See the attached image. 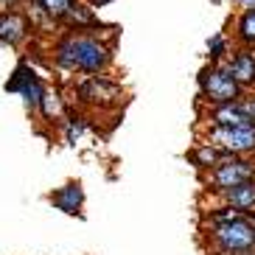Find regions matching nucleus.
<instances>
[{
  "label": "nucleus",
  "instance_id": "nucleus-1",
  "mask_svg": "<svg viewBox=\"0 0 255 255\" xmlns=\"http://www.w3.org/2000/svg\"><path fill=\"white\" fill-rule=\"evenodd\" d=\"M53 65L62 73L101 76L113 65V45L87 31H65L53 42Z\"/></svg>",
  "mask_w": 255,
  "mask_h": 255
},
{
  "label": "nucleus",
  "instance_id": "nucleus-2",
  "mask_svg": "<svg viewBox=\"0 0 255 255\" xmlns=\"http://www.w3.org/2000/svg\"><path fill=\"white\" fill-rule=\"evenodd\" d=\"M208 239L216 255H247L255 253V219L236 208L222 205L208 216Z\"/></svg>",
  "mask_w": 255,
  "mask_h": 255
},
{
  "label": "nucleus",
  "instance_id": "nucleus-3",
  "mask_svg": "<svg viewBox=\"0 0 255 255\" xmlns=\"http://www.w3.org/2000/svg\"><path fill=\"white\" fill-rule=\"evenodd\" d=\"M196 84H199V98L210 107L236 104V101L244 98V90H241V84L233 79L227 62H222V65H210L208 62V65L199 70Z\"/></svg>",
  "mask_w": 255,
  "mask_h": 255
},
{
  "label": "nucleus",
  "instance_id": "nucleus-4",
  "mask_svg": "<svg viewBox=\"0 0 255 255\" xmlns=\"http://www.w3.org/2000/svg\"><path fill=\"white\" fill-rule=\"evenodd\" d=\"M124 87L118 82H113L107 73L101 76H82L76 82V101L93 110H115L124 104Z\"/></svg>",
  "mask_w": 255,
  "mask_h": 255
},
{
  "label": "nucleus",
  "instance_id": "nucleus-5",
  "mask_svg": "<svg viewBox=\"0 0 255 255\" xmlns=\"http://www.w3.org/2000/svg\"><path fill=\"white\" fill-rule=\"evenodd\" d=\"M250 180H255V157H230L227 154L213 171L205 174V185L210 191H216V194L241 185V182H250Z\"/></svg>",
  "mask_w": 255,
  "mask_h": 255
},
{
  "label": "nucleus",
  "instance_id": "nucleus-6",
  "mask_svg": "<svg viewBox=\"0 0 255 255\" xmlns=\"http://www.w3.org/2000/svg\"><path fill=\"white\" fill-rule=\"evenodd\" d=\"M202 140L216 146L222 154H230V157H255V127H244V129L208 127Z\"/></svg>",
  "mask_w": 255,
  "mask_h": 255
},
{
  "label": "nucleus",
  "instance_id": "nucleus-7",
  "mask_svg": "<svg viewBox=\"0 0 255 255\" xmlns=\"http://www.w3.org/2000/svg\"><path fill=\"white\" fill-rule=\"evenodd\" d=\"M6 90L8 93H17V96L23 98V107L28 113H39V104H42V98H45V82L34 73L28 62H20L11 73V79L6 82Z\"/></svg>",
  "mask_w": 255,
  "mask_h": 255
},
{
  "label": "nucleus",
  "instance_id": "nucleus-8",
  "mask_svg": "<svg viewBox=\"0 0 255 255\" xmlns=\"http://www.w3.org/2000/svg\"><path fill=\"white\" fill-rule=\"evenodd\" d=\"M34 23L28 20V14L17 11V8H3L0 11V45L20 48L28 39Z\"/></svg>",
  "mask_w": 255,
  "mask_h": 255
},
{
  "label": "nucleus",
  "instance_id": "nucleus-9",
  "mask_svg": "<svg viewBox=\"0 0 255 255\" xmlns=\"http://www.w3.org/2000/svg\"><path fill=\"white\" fill-rule=\"evenodd\" d=\"M79 0H28V14L31 23L39 20L45 25H62L68 20V14L76 8Z\"/></svg>",
  "mask_w": 255,
  "mask_h": 255
},
{
  "label": "nucleus",
  "instance_id": "nucleus-10",
  "mask_svg": "<svg viewBox=\"0 0 255 255\" xmlns=\"http://www.w3.org/2000/svg\"><path fill=\"white\" fill-rule=\"evenodd\" d=\"M227 68H230L233 79L241 84V90L247 93L255 87V51L253 48H236L227 59Z\"/></svg>",
  "mask_w": 255,
  "mask_h": 255
},
{
  "label": "nucleus",
  "instance_id": "nucleus-11",
  "mask_svg": "<svg viewBox=\"0 0 255 255\" xmlns=\"http://www.w3.org/2000/svg\"><path fill=\"white\" fill-rule=\"evenodd\" d=\"M48 202L53 205L56 210L68 213V216H82V208H84V188L79 180L68 182V185L56 188L53 194H48Z\"/></svg>",
  "mask_w": 255,
  "mask_h": 255
},
{
  "label": "nucleus",
  "instance_id": "nucleus-12",
  "mask_svg": "<svg viewBox=\"0 0 255 255\" xmlns=\"http://www.w3.org/2000/svg\"><path fill=\"white\" fill-rule=\"evenodd\" d=\"M208 124L210 127H227V129H244V127H255L247 118V113L241 110V104H222V107H210L208 110Z\"/></svg>",
  "mask_w": 255,
  "mask_h": 255
},
{
  "label": "nucleus",
  "instance_id": "nucleus-13",
  "mask_svg": "<svg viewBox=\"0 0 255 255\" xmlns=\"http://www.w3.org/2000/svg\"><path fill=\"white\" fill-rule=\"evenodd\" d=\"M219 196H222V202H225L227 208H236V210H241V213H247V216L255 213V180L241 182V185H236V188H227V191H222Z\"/></svg>",
  "mask_w": 255,
  "mask_h": 255
},
{
  "label": "nucleus",
  "instance_id": "nucleus-14",
  "mask_svg": "<svg viewBox=\"0 0 255 255\" xmlns=\"http://www.w3.org/2000/svg\"><path fill=\"white\" fill-rule=\"evenodd\" d=\"M225 157H227V154H222L216 146H210V143H205V140H202V143H196L194 149L188 151V160H191V163H194L202 174L213 171V168H216V165L222 163Z\"/></svg>",
  "mask_w": 255,
  "mask_h": 255
},
{
  "label": "nucleus",
  "instance_id": "nucleus-15",
  "mask_svg": "<svg viewBox=\"0 0 255 255\" xmlns=\"http://www.w3.org/2000/svg\"><path fill=\"white\" fill-rule=\"evenodd\" d=\"M37 115L42 121H51V124H53V121H65V98H62V93L53 90V87H48Z\"/></svg>",
  "mask_w": 255,
  "mask_h": 255
},
{
  "label": "nucleus",
  "instance_id": "nucleus-16",
  "mask_svg": "<svg viewBox=\"0 0 255 255\" xmlns=\"http://www.w3.org/2000/svg\"><path fill=\"white\" fill-rule=\"evenodd\" d=\"M236 42L241 48H255V8L241 11L239 20H236Z\"/></svg>",
  "mask_w": 255,
  "mask_h": 255
},
{
  "label": "nucleus",
  "instance_id": "nucleus-17",
  "mask_svg": "<svg viewBox=\"0 0 255 255\" xmlns=\"http://www.w3.org/2000/svg\"><path fill=\"white\" fill-rule=\"evenodd\" d=\"M230 39H227V34H213V37L208 39V59L210 65H222V62L230 59Z\"/></svg>",
  "mask_w": 255,
  "mask_h": 255
},
{
  "label": "nucleus",
  "instance_id": "nucleus-18",
  "mask_svg": "<svg viewBox=\"0 0 255 255\" xmlns=\"http://www.w3.org/2000/svg\"><path fill=\"white\" fill-rule=\"evenodd\" d=\"M62 127H65V143L76 146V143L82 140V135L87 132V118L84 115H70V118L62 121Z\"/></svg>",
  "mask_w": 255,
  "mask_h": 255
},
{
  "label": "nucleus",
  "instance_id": "nucleus-19",
  "mask_svg": "<svg viewBox=\"0 0 255 255\" xmlns=\"http://www.w3.org/2000/svg\"><path fill=\"white\" fill-rule=\"evenodd\" d=\"M239 104H241V110L247 113V118L255 124V93H253V96H250V93H244V98H241Z\"/></svg>",
  "mask_w": 255,
  "mask_h": 255
},
{
  "label": "nucleus",
  "instance_id": "nucleus-20",
  "mask_svg": "<svg viewBox=\"0 0 255 255\" xmlns=\"http://www.w3.org/2000/svg\"><path fill=\"white\" fill-rule=\"evenodd\" d=\"M0 3H3V8H17L23 0H0Z\"/></svg>",
  "mask_w": 255,
  "mask_h": 255
},
{
  "label": "nucleus",
  "instance_id": "nucleus-21",
  "mask_svg": "<svg viewBox=\"0 0 255 255\" xmlns=\"http://www.w3.org/2000/svg\"><path fill=\"white\" fill-rule=\"evenodd\" d=\"M236 3H239L244 11H247V8H255V0H236Z\"/></svg>",
  "mask_w": 255,
  "mask_h": 255
},
{
  "label": "nucleus",
  "instance_id": "nucleus-22",
  "mask_svg": "<svg viewBox=\"0 0 255 255\" xmlns=\"http://www.w3.org/2000/svg\"><path fill=\"white\" fill-rule=\"evenodd\" d=\"M107 3H110V0H87V6H90V8H98V6H107Z\"/></svg>",
  "mask_w": 255,
  "mask_h": 255
},
{
  "label": "nucleus",
  "instance_id": "nucleus-23",
  "mask_svg": "<svg viewBox=\"0 0 255 255\" xmlns=\"http://www.w3.org/2000/svg\"><path fill=\"white\" fill-rule=\"evenodd\" d=\"M247 255H255V253H247Z\"/></svg>",
  "mask_w": 255,
  "mask_h": 255
}]
</instances>
